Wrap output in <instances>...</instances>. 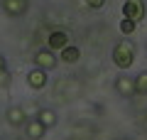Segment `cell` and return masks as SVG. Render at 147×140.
Returning a JSON list of instances; mask_svg holds the SVG:
<instances>
[{"label": "cell", "instance_id": "1", "mask_svg": "<svg viewBox=\"0 0 147 140\" xmlns=\"http://www.w3.org/2000/svg\"><path fill=\"white\" fill-rule=\"evenodd\" d=\"M135 52L137 47L132 44V42H118L115 47H113V64H115L118 69H130L132 62H135Z\"/></svg>", "mask_w": 147, "mask_h": 140}, {"label": "cell", "instance_id": "2", "mask_svg": "<svg viewBox=\"0 0 147 140\" xmlns=\"http://www.w3.org/2000/svg\"><path fill=\"white\" fill-rule=\"evenodd\" d=\"M145 0H125V5H123V17L125 20H132L135 25H140L145 20Z\"/></svg>", "mask_w": 147, "mask_h": 140}, {"label": "cell", "instance_id": "3", "mask_svg": "<svg viewBox=\"0 0 147 140\" xmlns=\"http://www.w3.org/2000/svg\"><path fill=\"white\" fill-rule=\"evenodd\" d=\"M34 67L44 69V71L54 69L57 67V54H54L52 49H39V52H34Z\"/></svg>", "mask_w": 147, "mask_h": 140}, {"label": "cell", "instance_id": "4", "mask_svg": "<svg viewBox=\"0 0 147 140\" xmlns=\"http://www.w3.org/2000/svg\"><path fill=\"white\" fill-rule=\"evenodd\" d=\"M115 91L120 93V96H125V99L135 96V79L127 76V74H120V76L115 79Z\"/></svg>", "mask_w": 147, "mask_h": 140}, {"label": "cell", "instance_id": "5", "mask_svg": "<svg viewBox=\"0 0 147 140\" xmlns=\"http://www.w3.org/2000/svg\"><path fill=\"white\" fill-rule=\"evenodd\" d=\"M47 44H49V49H52V52H61L64 47L69 44V35H66V32H61V30H54L52 35H49Z\"/></svg>", "mask_w": 147, "mask_h": 140}, {"label": "cell", "instance_id": "6", "mask_svg": "<svg viewBox=\"0 0 147 140\" xmlns=\"http://www.w3.org/2000/svg\"><path fill=\"white\" fill-rule=\"evenodd\" d=\"M3 10H5L7 15H12V17L25 15V10H27V0H3Z\"/></svg>", "mask_w": 147, "mask_h": 140}, {"label": "cell", "instance_id": "7", "mask_svg": "<svg viewBox=\"0 0 147 140\" xmlns=\"http://www.w3.org/2000/svg\"><path fill=\"white\" fill-rule=\"evenodd\" d=\"M27 84H30L32 88H37V91L44 88V86H47V71H44V69H34V71H30V74H27Z\"/></svg>", "mask_w": 147, "mask_h": 140}, {"label": "cell", "instance_id": "8", "mask_svg": "<svg viewBox=\"0 0 147 140\" xmlns=\"http://www.w3.org/2000/svg\"><path fill=\"white\" fill-rule=\"evenodd\" d=\"M25 133H27V138H30V140H42L44 133H47V128H44L37 118H32L30 123H27V130H25Z\"/></svg>", "mask_w": 147, "mask_h": 140}, {"label": "cell", "instance_id": "9", "mask_svg": "<svg viewBox=\"0 0 147 140\" xmlns=\"http://www.w3.org/2000/svg\"><path fill=\"white\" fill-rule=\"evenodd\" d=\"M37 120H39V123L44 125V128H54V125H57V113H54V111H49V108H39L37 111V116H34Z\"/></svg>", "mask_w": 147, "mask_h": 140}, {"label": "cell", "instance_id": "10", "mask_svg": "<svg viewBox=\"0 0 147 140\" xmlns=\"http://www.w3.org/2000/svg\"><path fill=\"white\" fill-rule=\"evenodd\" d=\"M59 57H61V62H66V64H76L81 59V52H79V47H74V44H66L59 52Z\"/></svg>", "mask_w": 147, "mask_h": 140}, {"label": "cell", "instance_id": "11", "mask_svg": "<svg viewBox=\"0 0 147 140\" xmlns=\"http://www.w3.org/2000/svg\"><path fill=\"white\" fill-rule=\"evenodd\" d=\"M7 123H10L12 128H20V125L25 123V111H22L20 106H10V108H7Z\"/></svg>", "mask_w": 147, "mask_h": 140}, {"label": "cell", "instance_id": "12", "mask_svg": "<svg viewBox=\"0 0 147 140\" xmlns=\"http://www.w3.org/2000/svg\"><path fill=\"white\" fill-rule=\"evenodd\" d=\"M135 93H140V96H147V71L137 74V79H135Z\"/></svg>", "mask_w": 147, "mask_h": 140}, {"label": "cell", "instance_id": "13", "mask_svg": "<svg viewBox=\"0 0 147 140\" xmlns=\"http://www.w3.org/2000/svg\"><path fill=\"white\" fill-rule=\"evenodd\" d=\"M135 30H137V25L132 20H125V17L120 20V32H123V35H132Z\"/></svg>", "mask_w": 147, "mask_h": 140}, {"label": "cell", "instance_id": "14", "mask_svg": "<svg viewBox=\"0 0 147 140\" xmlns=\"http://www.w3.org/2000/svg\"><path fill=\"white\" fill-rule=\"evenodd\" d=\"M10 71H7V69H3V71H0V86L5 88V86H10Z\"/></svg>", "mask_w": 147, "mask_h": 140}, {"label": "cell", "instance_id": "15", "mask_svg": "<svg viewBox=\"0 0 147 140\" xmlns=\"http://www.w3.org/2000/svg\"><path fill=\"white\" fill-rule=\"evenodd\" d=\"M86 5L93 7V10H98V7H103V5H105V0H86Z\"/></svg>", "mask_w": 147, "mask_h": 140}, {"label": "cell", "instance_id": "16", "mask_svg": "<svg viewBox=\"0 0 147 140\" xmlns=\"http://www.w3.org/2000/svg\"><path fill=\"white\" fill-rule=\"evenodd\" d=\"M3 69H7V62H5V57L0 54V71H3Z\"/></svg>", "mask_w": 147, "mask_h": 140}, {"label": "cell", "instance_id": "17", "mask_svg": "<svg viewBox=\"0 0 147 140\" xmlns=\"http://www.w3.org/2000/svg\"><path fill=\"white\" fill-rule=\"evenodd\" d=\"M142 130H145V133H147V113L142 116Z\"/></svg>", "mask_w": 147, "mask_h": 140}]
</instances>
